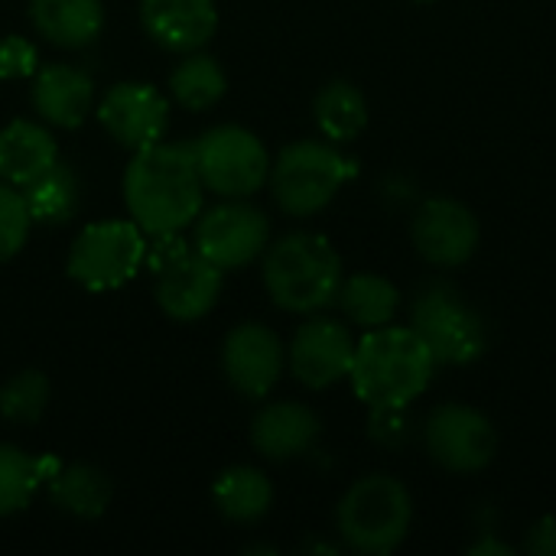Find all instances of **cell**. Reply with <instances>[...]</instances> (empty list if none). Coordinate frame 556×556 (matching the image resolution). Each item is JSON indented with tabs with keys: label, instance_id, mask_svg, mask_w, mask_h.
I'll return each instance as SVG.
<instances>
[{
	"label": "cell",
	"instance_id": "obj_1",
	"mask_svg": "<svg viewBox=\"0 0 556 556\" xmlns=\"http://www.w3.org/2000/svg\"><path fill=\"white\" fill-rule=\"evenodd\" d=\"M124 205L143 235L186 231L202 212V176L192 143H153L130 156L124 169Z\"/></svg>",
	"mask_w": 556,
	"mask_h": 556
},
{
	"label": "cell",
	"instance_id": "obj_2",
	"mask_svg": "<svg viewBox=\"0 0 556 556\" xmlns=\"http://www.w3.org/2000/svg\"><path fill=\"white\" fill-rule=\"evenodd\" d=\"M437 358L410 326L368 329L355 345L349 381L371 410L414 404L433 381Z\"/></svg>",
	"mask_w": 556,
	"mask_h": 556
},
{
	"label": "cell",
	"instance_id": "obj_3",
	"mask_svg": "<svg viewBox=\"0 0 556 556\" xmlns=\"http://www.w3.org/2000/svg\"><path fill=\"white\" fill-rule=\"evenodd\" d=\"M261 280L274 306L287 313H319L336 303L345 274L342 257L326 235L290 231L267 244Z\"/></svg>",
	"mask_w": 556,
	"mask_h": 556
},
{
	"label": "cell",
	"instance_id": "obj_4",
	"mask_svg": "<svg viewBox=\"0 0 556 556\" xmlns=\"http://www.w3.org/2000/svg\"><path fill=\"white\" fill-rule=\"evenodd\" d=\"M410 521H414V498L407 485L388 472L358 479L336 508L339 538L355 554H394L407 541Z\"/></svg>",
	"mask_w": 556,
	"mask_h": 556
},
{
	"label": "cell",
	"instance_id": "obj_5",
	"mask_svg": "<svg viewBox=\"0 0 556 556\" xmlns=\"http://www.w3.org/2000/svg\"><path fill=\"white\" fill-rule=\"evenodd\" d=\"M153 270V300L160 313L173 323H199L208 316L222 296L225 270H218L208 257L176 235H153L147 244V261Z\"/></svg>",
	"mask_w": 556,
	"mask_h": 556
},
{
	"label": "cell",
	"instance_id": "obj_6",
	"mask_svg": "<svg viewBox=\"0 0 556 556\" xmlns=\"http://www.w3.org/2000/svg\"><path fill=\"white\" fill-rule=\"evenodd\" d=\"M355 176V163L332 140H296L287 143L270 163L274 202L293 215L306 218L323 212L339 189Z\"/></svg>",
	"mask_w": 556,
	"mask_h": 556
},
{
	"label": "cell",
	"instance_id": "obj_7",
	"mask_svg": "<svg viewBox=\"0 0 556 556\" xmlns=\"http://www.w3.org/2000/svg\"><path fill=\"white\" fill-rule=\"evenodd\" d=\"M147 261V235L134 218H104L85 225L65 257V274L91 290L108 293L137 277Z\"/></svg>",
	"mask_w": 556,
	"mask_h": 556
},
{
	"label": "cell",
	"instance_id": "obj_8",
	"mask_svg": "<svg viewBox=\"0 0 556 556\" xmlns=\"http://www.w3.org/2000/svg\"><path fill=\"white\" fill-rule=\"evenodd\" d=\"M192 156L205 192L222 199H251L270 179V153L261 137L238 124L208 127L192 140Z\"/></svg>",
	"mask_w": 556,
	"mask_h": 556
},
{
	"label": "cell",
	"instance_id": "obj_9",
	"mask_svg": "<svg viewBox=\"0 0 556 556\" xmlns=\"http://www.w3.org/2000/svg\"><path fill=\"white\" fill-rule=\"evenodd\" d=\"M410 329L424 339L437 365H472L485 355L489 332L482 316L443 283L427 287L410 309Z\"/></svg>",
	"mask_w": 556,
	"mask_h": 556
},
{
	"label": "cell",
	"instance_id": "obj_10",
	"mask_svg": "<svg viewBox=\"0 0 556 556\" xmlns=\"http://www.w3.org/2000/svg\"><path fill=\"white\" fill-rule=\"evenodd\" d=\"M267 244L270 222L257 205L244 199H225L212 208H202L195 218L192 248L225 274L254 264L267 251Z\"/></svg>",
	"mask_w": 556,
	"mask_h": 556
},
{
	"label": "cell",
	"instance_id": "obj_11",
	"mask_svg": "<svg viewBox=\"0 0 556 556\" xmlns=\"http://www.w3.org/2000/svg\"><path fill=\"white\" fill-rule=\"evenodd\" d=\"M424 443L433 463L450 472H482L498 453L492 420L466 404H440L424 424Z\"/></svg>",
	"mask_w": 556,
	"mask_h": 556
},
{
	"label": "cell",
	"instance_id": "obj_12",
	"mask_svg": "<svg viewBox=\"0 0 556 556\" xmlns=\"http://www.w3.org/2000/svg\"><path fill=\"white\" fill-rule=\"evenodd\" d=\"M94 114L108 137L137 153L163 140L169 127V101L150 81H117L94 104Z\"/></svg>",
	"mask_w": 556,
	"mask_h": 556
},
{
	"label": "cell",
	"instance_id": "obj_13",
	"mask_svg": "<svg viewBox=\"0 0 556 556\" xmlns=\"http://www.w3.org/2000/svg\"><path fill=\"white\" fill-rule=\"evenodd\" d=\"M287 349L264 323H241L222 342L225 381L251 401H264L283 378Z\"/></svg>",
	"mask_w": 556,
	"mask_h": 556
},
{
	"label": "cell",
	"instance_id": "obj_14",
	"mask_svg": "<svg viewBox=\"0 0 556 556\" xmlns=\"http://www.w3.org/2000/svg\"><path fill=\"white\" fill-rule=\"evenodd\" d=\"M355 345L358 342L352 339V329L345 323L313 316L293 332V342L287 349L290 375L309 391H326L349 378Z\"/></svg>",
	"mask_w": 556,
	"mask_h": 556
},
{
	"label": "cell",
	"instance_id": "obj_15",
	"mask_svg": "<svg viewBox=\"0 0 556 556\" xmlns=\"http://www.w3.org/2000/svg\"><path fill=\"white\" fill-rule=\"evenodd\" d=\"M414 248L427 264L459 267L479 248V218L456 199H427L414 215Z\"/></svg>",
	"mask_w": 556,
	"mask_h": 556
},
{
	"label": "cell",
	"instance_id": "obj_16",
	"mask_svg": "<svg viewBox=\"0 0 556 556\" xmlns=\"http://www.w3.org/2000/svg\"><path fill=\"white\" fill-rule=\"evenodd\" d=\"M143 33L166 52H195L218 29L215 0H140Z\"/></svg>",
	"mask_w": 556,
	"mask_h": 556
},
{
	"label": "cell",
	"instance_id": "obj_17",
	"mask_svg": "<svg viewBox=\"0 0 556 556\" xmlns=\"http://www.w3.org/2000/svg\"><path fill=\"white\" fill-rule=\"evenodd\" d=\"M323 433V420L300 401H274L251 420V446L270 463H290L306 456Z\"/></svg>",
	"mask_w": 556,
	"mask_h": 556
},
{
	"label": "cell",
	"instance_id": "obj_18",
	"mask_svg": "<svg viewBox=\"0 0 556 556\" xmlns=\"http://www.w3.org/2000/svg\"><path fill=\"white\" fill-rule=\"evenodd\" d=\"M29 101L46 124L75 130L94 111V81L88 78V72L55 62L36 72Z\"/></svg>",
	"mask_w": 556,
	"mask_h": 556
},
{
	"label": "cell",
	"instance_id": "obj_19",
	"mask_svg": "<svg viewBox=\"0 0 556 556\" xmlns=\"http://www.w3.org/2000/svg\"><path fill=\"white\" fill-rule=\"evenodd\" d=\"M59 160V147L46 124L16 117L0 127V179L23 189L39 173H46Z\"/></svg>",
	"mask_w": 556,
	"mask_h": 556
},
{
	"label": "cell",
	"instance_id": "obj_20",
	"mask_svg": "<svg viewBox=\"0 0 556 556\" xmlns=\"http://www.w3.org/2000/svg\"><path fill=\"white\" fill-rule=\"evenodd\" d=\"M29 23L62 49H85L104 29L101 0H29Z\"/></svg>",
	"mask_w": 556,
	"mask_h": 556
},
{
	"label": "cell",
	"instance_id": "obj_21",
	"mask_svg": "<svg viewBox=\"0 0 556 556\" xmlns=\"http://www.w3.org/2000/svg\"><path fill=\"white\" fill-rule=\"evenodd\" d=\"M42 485L59 511L81 521L101 518L111 505V479L88 463H59Z\"/></svg>",
	"mask_w": 556,
	"mask_h": 556
},
{
	"label": "cell",
	"instance_id": "obj_22",
	"mask_svg": "<svg viewBox=\"0 0 556 556\" xmlns=\"http://www.w3.org/2000/svg\"><path fill=\"white\" fill-rule=\"evenodd\" d=\"M212 502L218 515L231 525H254L274 505L270 479L254 466H231L212 485Z\"/></svg>",
	"mask_w": 556,
	"mask_h": 556
},
{
	"label": "cell",
	"instance_id": "obj_23",
	"mask_svg": "<svg viewBox=\"0 0 556 556\" xmlns=\"http://www.w3.org/2000/svg\"><path fill=\"white\" fill-rule=\"evenodd\" d=\"M336 303L342 306L345 319L358 329H381L391 326L401 309L397 287L381 274H352L342 280Z\"/></svg>",
	"mask_w": 556,
	"mask_h": 556
},
{
	"label": "cell",
	"instance_id": "obj_24",
	"mask_svg": "<svg viewBox=\"0 0 556 556\" xmlns=\"http://www.w3.org/2000/svg\"><path fill=\"white\" fill-rule=\"evenodd\" d=\"M26 212L33 225H65L81 202V186L78 176L68 163L55 160L46 173H39L33 182L20 189Z\"/></svg>",
	"mask_w": 556,
	"mask_h": 556
},
{
	"label": "cell",
	"instance_id": "obj_25",
	"mask_svg": "<svg viewBox=\"0 0 556 556\" xmlns=\"http://www.w3.org/2000/svg\"><path fill=\"white\" fill-rule=\"evenodd\" d=\"M313 117L326 140L352 143L368 127V101L358 85L336 78L319 88V94L313 101Z\"/></svg>",
	"mask_w": 556,
	"mask_h": 556
},
{
	"label": "cell",
	"instance_id": "obj_26",
	"mask_svg": "<svg viewBox=\"0 0 556 556\" xmlns=\"http://www.w3.org/2000/svg\"><path fill=\"white\" fill-rule=\"evenodd\" d=\"M228 91V75L218 59L205 52H186V59L169 72V98L186 111H208Z\"/></svg>",
	"mask_w": 556,
	"mask_h": 556
},
{
	"label": "cell",
	"instance_id": "obj_27",
	"mask_svg": "<svg viewBox=\"0 0 556 556\" xmlns=\"http://www.w3.org/2000/svg\"><path fill=\"white\" fill-rule=\"evenodd\" d=\"M42 456H29L13 443H0V518L20 515L42 489Z\"/></svg>",
	"mask_w": 556,
	"mask_h": 556
},
{
	"label": "cell",
	"instance_id": "obj_28",
	"mask_svg": "<svg viewBox=\"0 0 556 556\" xmlns=\"http://www.w3.org/2000/svg\"><path fill=\"white\" fill-rule=\"evenodd\" d=\"M52 384L42 371L26 368L0 384V417L13 427H33L49 407Z\"/></svg>",
	"mask_w": 556,
	"mask_h": 556
},
{
	"label": "cell",
	"instance_id": "obj_29",
	"mask_svg": "<svg viewBox=\"0 0 556 556\" xmlns=\"http://www.w3.org/2000/svg\"><path fill=\"white\" fill-rule=\"evenodd\" d=\"M33 218L26 212V202L16 186L0 179V264L16 257L29 238Z\"/></svg>",
	"mask_w": 556,
	"mask_h": 556
},
{
	"label": "cell",
	"instance_id": "obj_30",
	"mask_svg": "<svg viewBox=\"0 0 556 556\" xmlns=\"http://www.w3.org/2000/svg\"><path fill=\"white\" fill-rule=\"evenodd\" d=\"M36 65H39V55L26 36L10 33L0 39V78H7V81L29 78L36 72Z\"/></svg>",
	"mask_w": 556,
	"mask_h": 556
},
{
	"label": "cell",
	"instance_id": "obj_31",
	"mask_svg": "<svg viewBox=\"0 0 556 556\" xmlns=\"http://www.w3.org/2000/svg\"><path fill=\"white\" fill-rule=\"evenodd\" d=\"M525 551L534 556H556V515L541 518V521L528 531Z\"/></svg>",
	"mask_w": 556,
	"mask_h": 556
},
{
	"label": "cell",
	"instance_id": "obj_32",
	"mask_svg": "<svg viewBox=\"0 0 556 556\" xmlns=\"http://www.w3.org/2000/svg\"><path fill=\"white\" fill-rule=\"evenodd\" d=\"M420 3H430V0H420Z\"/></svg>",
	"mask_w": 556,
	"mask_h": 556
}]
</instances>
